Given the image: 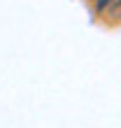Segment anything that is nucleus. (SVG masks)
<instances>
[{
  "label": "nucleus",
  "mask_w": 121,
  "mask_h": 128,
  "mask_svg": "<svg viewBox=\"0 0 121 128\" xmlns=\"http://www.w3.org/2000/svg\"><path fill=\"white\" fill-rule=\"evenodd\" d=\"M112 2H114V0H96V12H98V14H102Z\"/></svg>",
  "instance_id": "f257e3e1"
}]
</instances>
